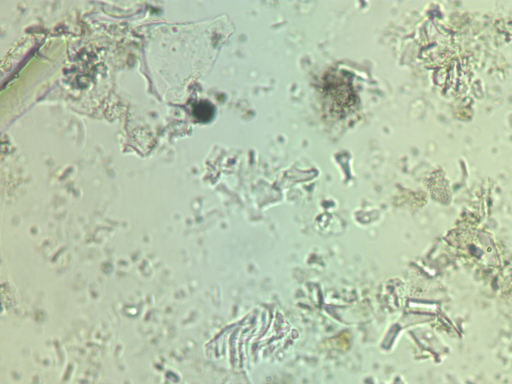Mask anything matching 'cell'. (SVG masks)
I'll list each match as a JSON object with an SVG mask.
<instances>
[{"label": "cell", "mask_w": 512, "mask_h": 384, "mask_svg": "<svg viewBox=\"0 0 512 384\" xmlns=\"http://www.w3.org/2000/svg\"><path fill=\"white\" fill-rule=\"evenodd\" d=\"M213 114V109L209 103L200 102L194 107V115L199 120H209Z\"/></svg>", "instance_id": "obj_1"}]
</instances>
